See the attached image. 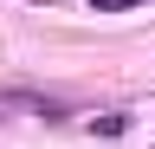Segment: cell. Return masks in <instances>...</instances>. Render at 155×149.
<instances>
[{
  "label": "cell",
  "mask_w": 155,
  "mask_h": 149,
  "mask_svg": "<svg viewBox=\"0 0 155 149\" xmlns=\"http://www.w3.org/2000/svg\"><path fill=\"white\" fill-rule=\"evenodd\" d=\"M97 130H104V136H123V130H129V117H123V110H110V117H97Z\"/></svg>",
  "instance_id": "cell-1"
},
{
  "label": "cell",
  "mask_w": 155,
  "mask_h": 149,
  "mask_svg": "<svg viewBox=\"0 0 155 149\" xmlns=\"http://www.w3.org/2000/svg\"><path fill=\"white\" fill-rule=\"evenodd\" d=\"M97 13H123V7H142V0H91Z\"/></svg>",
  "instance_id": "cell-2"
}]
</instances>
